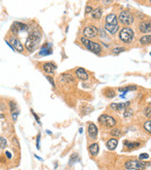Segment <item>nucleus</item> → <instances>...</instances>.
I'll use <instances>...</instances> for the list:
<instances>
[{
    "label": "nucleus",
    "instance_id": "15",
    "mask_svg": "<svg viewBox=\"0 0 151 170\" xmlns=\"http://www.w3.org/2000/svg\"><path fill=\"white\" fill-rule=\"evenodd\" d=\"M130 106V102H126V103H120V104H116L113 103L110 105L111 109L115 110V111H122V110H125L127 108H129Z\"/></svg>",
    "mask_w": 151,
    "mask_h": 170
},
{
    "label": "nucleus",
    "instance_id": "17",
    "mask_svg": "<svg viewBox=\"0 0 151 170\" xmlns=\"http://www.w3.org/2000/svg\"><path fill=\"white\" fill-rule=\"evenodd\" d=\"M60 78H61V81L66 82V83H74L75 82L74 77L70 73H63V74H61V76H60Z\"/></svg>",
    "mask_w": 151,
    "mask_h": 170
},
{
    "label": "nucleus",
    "instance_id": "1",
    "mask_svg": "<svg viewBox=\"0 0 151 170\" xmlns=\"http://www.w3.org/2000/svg\"><path fill=\"white\" fill-rule=\"evenodd\" d=\"M42 39V33L39 31H33L29 33L26 42H25V49L29 53L34 52L39 47Z\"/></svg>",
    "mask_w": 151,
    "mask_h": 170
},
{
    "label": "nucleus",
    "instance_id": "30",
    "mask_svg": "<svg viewBox=\"0 0 151 170\" xmlns=\"http://www.w3.org/2000/svg\"><path fill=\"white\" fill-rule=\"evenodd\" d=\"M7 146V140L4 137H0V149H5Z\"/></svg>",
    "mask_w": 151,
    "mask_h": 170
},
{
    "label": "nucleus",
    "instance_id": "34",
    "mask_svg": "<svg viewBox=\"0 0 151 170\" xmlns=\"http://www.w3.org/2000/svg\"><path fill=\"white\" fill-rule=\"evenodd\" d=\"M144 114H145L146 117H147V118L150 117V116H151V107H149V106L146 107L145 110H144Z\"/></svg>",
    "mask_w": 151,
    "mask_h": 170
},
{
    "label": "nucleus",
    "instance_id": "41",
    "mask_svg": "<svg viewBox=\"0 0 151 170\" xmlns=\"http://www.w3.org/2000/svg\"><path fill=\"white\" fill-rule=\"evenodd\" d=\"M6 155L7 156V158H9V159L11 158V153H10L9 152H7H7H6Z\"/></svg>",
    "mask_w": 151,
    "mask_h": 170
},
{
    "label": "nucleus",
    "instance_id": "29",
    "mask_svg": "<svg viewBox=\"0 0 151 170\" xmlns=\"http://www.w3.org/2000/svg\"><path fill=\"white\" fill-rule=\"evenodd\" d=\"M110 134L113 137H120L122 135V131H120V129H111Z\"/></svg>",
    "mask_w": 151,
    "mask_h": 170
},
{
    "label": "nucleus",
    "instance_id": "14",
    "mask_svg": "<svg viewBox=\"0 0 151 170\" xmlns=\"http://www.w3.org/2000/svg\"><path fill=\"white\" fill-rule=\"evenodd\" d=\"M57 66L53 62H44L43 64V70L47 74H53L55 72Z\"/></svg>",
    "mask_w": 151,
    "mask_h": 170
},
{
    "label": "nucleus",
    "instance_id": "25",
    "mask_svg": "<svg viewBox=\"0 0 151 170\" xmlns=\"http://www.w3.org/2000/svg\"><path fill=\"white\" fill-rule=\"evenodd\" d=\"M104 94H105L106 97H107V98H109V99L114 98V97L116 96V92H115V91L113 90V89H111V88H109V89L106 90Z\"/></svg>",
    "mask_w": 151,
    "mask_h": 170
},
{
    "label": "nucleus",
    "instance_id": "10",
    "mask_svg": "<svg viewBox=\"0 0 151 170\" xmlns=\"http://www.w3.org/2000/svg\"><path fill=\"white\" fill-rule=\"evenodd\" d=\"M139 31L143 33H151V19L141 21L139 23Z\"/></svg>",
    "mask_w": 151,
    "mask_h": 170
},
{
    "label": "nucleus",
    "instance_id": "18",
    "mask_svg": "<svg viewBox=\"0 0 151 170\" xmlns=\"http://www.w3.org/2000/svg\"><path fill=\"white\" fill-rule=\"evenodd\" d=\"M106 23L108 24H118V17L116 16V14L110 13L106 17Z\"/></svg>",
    "mask_w": 151,
    "mask_h": 170
},
{
    "label": "nucleus",
    "instance_id": "23",
    "mask_svg": "<svg viewBox=\"0 0 151 170\" xmlns=\"http://www.w3.org/2000/svg\"><path fill=\"white\" fill-rule=\"evenodd\" d=\"M139 43H140L142 45L151 44V34L142 36L140 39H139Z\"/></svg>",
    "mask_w": 151,
    "mask_h": 170
},
{
    "label": "nucleus",
    "instance_id": "35",
    "mask_svg": "<svg viewBox=\"0 0 151 170\" xmlns=\"http://www.w3.org/2000/svg\"><path fill=\"white\" fill-rule=\"evenodd\" d=\"M31 113L33 114V116H34V118H35V120L37 121V123H38V124H41V121H40V118H39V117L38 116H37V114L33 110V109H31Z\"/></svg>",
    "mask_w": 151,
    "mask_h": 170
},
{
    "label": "nucleus",
    "instance_id": "4",
    "mask_svg": "<svg viewBox=\"0 0 151 170\" xmlns=\"http://www.w3.org/2000/svg\"><path fill=\"white\" fill-rule=\"evenodd\" d=\"M147 166V163L142 160H129L124 164V167L127 170H144Z\"/></svg>",
    "mask_w": 151,
    "mask_h": 170
},
{
    "label": "nucleus",
    "instance_id": "45",
    "mask_svg": "<svg viewBox=\"0 0 151 170\" xmlns=\"http://www.w3.org/2000/svg\"><path fill=\"white\" fill-rule=\"evenodd\" d=\"M150 56H151V52H150Z\"/></svg>",
    "mask_w": 151,
    "mask_h": 170
},
{
    "label": "nucleus",
    "instance_id": "11",
    "mask_svg": "<svg viewBox=\"0 0 151 170\" xmlns=\"http://www.w3.org/2000/svg\"><path fill=\"white\" fill-rule=\"evenodd\" d=\"M75 75L76 78L82 81H85L89 79V75L84 68H77L75 69Z\"/></svg>",
    "mask_w": 151,
    "mask_h": 170
},
{
    "label": "nucleus",
    "instance_id": "32",
    "mask_svg": "<svg viewBox=\"0 0 151 170\" xmlns=\"http://www.w3.org/2000/svg\"><path fill=\"white\" fill-rule=\"evenodd\" d=\"M132 115H133V110L132 109H130V108H127V109H125L124 114H123V116L125 118H129V117H131Z\"/></svg>",
    "mask_w": 151,
    "mask_h": 170
},
{
    "label": "nucleus",
    "instance_id": "16",
    "mask_svg": "<svg viewBox=\"0 0 151 170\" xmlns=\"http://www.w3.org/2000/svg\"><path fill=\"white\" fill-rule=\"evenodd\" d=\"M105 29L109 33L114 35L115 33H118L120 26L119 24H108V23H105Z\"/></svg>",
    "mask_w": 151,
    "mask_h": 170
},
{
    "label": "nucleus",
    "instance_id": "38",
    "mask_svg": "<svg viewBox=\"0 0 151 170\" xmlns=\"http://www.w3.org/2000/svg\"><path fill=\"white\" fill-rule=\"evenodd\" d=\"M93 11V7L91 6H86L85 7V14H89Z\"/></svg>",
    "mask_w": 151,
    "mask_h": 170
},
{
    "label": "nucleus",
    "instance_id": "31",
    "mask_svg": "<svg viewBox=\"0 0 151 170\" xmlns=\"http://www.w3.org/2000/svg\"><path fill=\"white\" fill-rule=\"evenodd\" d=\"M79 159V156L76 153H73L71 155V160H70V164H73L74 162H76Z\"/></svg>",
    "mask_w": 151,
    "mask_h": 170
},
{
    "label": "nucleus",
    "instance_id": "21",
    "mask_svg": "<svg viewBox=\"0 0 151 170\" xmlns=\"http://www.w3.org/2000/svg\"><path fill=\"white\" fill-rule=\"evenodd\" d=\"M137 89V86H135V85H128V86H125V87H120L118 89V91L120 92H123V94H126L128 92H132V91H135Z\"/></svg>",
    "mask_w": 151,
    "mask_h": 170
},
{
    "label": "nucleus",
    "instance_id": "5",
    "mask_svg": "<svg viewBox=\"0 0 151 170\" xmlns=\"http://www.w3.org/2000/svg\"><path fill=\"white\" fill-rule=\"evenodd\" d=\"M118 20L124 26H130L133 23L134 18H133V14L130 11L123 10V11H122L120 13Z\"/></svg>",
    "mask_w": 151,
    "mask_h": 170
},
{
    "label": "nucleus",
    "instance_id": "28",
    "mask_svg": "<svg viewBox=\"0 0 151 170\" xmlns=\"http://www.w3.org/2000/svg\"><path fill=\"white\" fill-rule=\"evenodd\" d=\"M144 129H145V130L147 131V132L151 134V119H149V120H147V121H146L144 123Z\"/></svg>",
    "mask_w": 151,
    "mask_h": 170
},
{
    "label": "nucleus",
    "instance_id": "33",
    "mask_svg": "<svg viewBox=\"0 0 151 170\" xmlns=\"http://www.w3.org/2000/svg\"><path fill=\"white\" fill-rule=\"evenodd\" d=\"M46 78H47V80L48 81V82L52 85V87H55V86H56V85H55V81H54V79H53L51 76L47 75V76H46Z\"/></svg>",
    "mask_w": 151,
    "mask_h": 170
},
{
    "label": "nucleus",
    "instance_id": "8",
    "mask_svg": "<svg viewBox=\"0 0 151 170\" xmlns=\"http://www.w3.org/2000/svg\"><path fill=\"white\" fill-rule=\"evenodd\" d=\"M82 34L85 38L89 39V38H95L98 34V29H97L95 25H88L85 26L82 30Z\"/></svg>",
    "mask_w": 151,
    "mask_h": 170
},
{
    "label": "nucleus",
    "instance_id": "13",
    "mask_svg": "<svg viewBox=\"0 0 151 170\" xmlns=\"http://www.w3.org/2000/svg\"><path fill=\"white\" fill-rule=\"evenodd\" d=\"M87 132H88V136L90 139L92 140H95L97 137V133H98V129H97V127L94 124V123L90 122L88 124V128H87Z\"/></svg>",
    "mask_w": 151,
    "mask_h": 170
},
{
    "label": "nucleus",
    "instance_id": "6",
    "mask_svg": "<svg viewBox=\"0 0 151 170\" xmlns=\"http://www.w3.org/2000/svg\"><path fill=\"white\" fill-rule=\"evenodd\" d=\"M98 122L102 126H105L106 128H113L116 125V120L111 116H109L107 114L101 115L98 118Z\"/></svg>",
    "mask_w": 151,
    "mask_h": 170
},
{
    "label": "nucleus",
    "instance_id": "9",
    "mask_svg": "<svg viewBox=\"0 0 151 170\" xmlns=\"http://www.w3.org/2000/svg\"><path fill=\"white\" fill-rule=\"evenodd\" d=\"M9 43L13 46V48L15 51H17L19 53H23L24 52V46L22 45L21 42L19 40V38L16 37V35H11L9 38Z\"/></svg>",
    "mask_w": 151,
    "mask_h": 170
},
{
    "label": "nucleus",
    "instance_id": "26",
    "mask_svg": "<svg viewBox=\"0 0 151 170\" xmlns=\"http://www.w3.org/2000/svg\"><path fill=\"white\" fill-rule=\"evenodd\" d=\"M9 110L11 113L17 111L18 109V105H17V103L14 101V100H11V101H9Z\"/></svg>",
    "mask_w": 151,
    "mask_h": 170
},
{
    "label": "nucleus",
    "instance_id": "36",
    "mask_svg": "<svg viewBox=\"0 0 151 170\" xmlns=\"http://www.w3.org/2000/svg\"><path fill=\"white\" fill-rule=\"evenodd\" d=\"M18 116H19V112H18V111H15V112L11 113V117H12V118H13V121H15V122L17 121Z\"/></svg>",
    "mask_w": 151,
    "mask_h": 170
},
{
    "label": "nucleus",
    "instance_id": "37",
    "mask_svg": "<svg viewBox=\"0 0 151 170\" xmlns=\"http://www.w3.org/2000/svg\"><path fill=\"white\" fill-rule=\"evenodd\" d=\"M149 155L147 153H141L140 155H139V160H145V159H148Z\"/></svg>",
    "mask_w": 151,
    "mask_h": 170
},
{
    "label": "nucleus",
    "instance_id": "19",
    "mask_svg": "<svg viewBox=\"0 0 151 170\" xmlns=\"http://www.w3.org/2000/svg\"><path fill=\"white\" fill-rule=\"evenodd\" d=\"M88 150H89V153L91 154L92 156H96L97 153H98V151H99V146L96 142H93L92 144H90V146L88 147Z\"/></svg>",
    "mask_w": 151,
    "mask_h": 170
},
{
    "label": "nucleus",
    "instance_id": "7",
    "mask_svg": "<svg viewBox=\"0 0 151 170\" xmlns=\"http://www.w3.org/2000/svg\"><path fill=\"white\" fill-rule=\"evenodd\" d=\"M29 26L25 23H22L20 21H14L11 27H10V32L12 33L13 35H17L20 32H23V31H27Z\"/></svg>",
    "mask_w": 151,
    "mask_h": 170
},
{
    "label": "nucleus",
    "instance_id": "22",
    "mask_svg": "<svg viewBox=\"0 0 151 170\" xmlns=\"http://www.w3.org/2000/svg\"><path fill=\"white\" fill-rule=\"evenodd\" d=\"M91 15L94 20H99L102 16V9L101 7H96V9H93Z\"/></svg>",
    "mask_w": 151,
    "mask_h": 170
},
{
    "label": "nucleus",
    "instance_id": "44",
    "mask_svg": "<svg viewBox=\"0 0 151 170\" xmlns=\"http://www.w3.org/2000/svg\"><path fill=\"white\" fill-rule=\"evenodd\" d=\"M149 1H150V3H151V0H149Z\"/></svg>",
    "mask_w": 151,
    "mask_h": 170
},
{
    "label": "nucleus",
    "instance_id": "2",
    "mask_svg": "<svg viewBox=\"0 0 151 170\" xmlns=\"http://www.w3.org/2000/svg\"><path fill=\"white\" fill-rule=\"evenodd\" d=\"M82 44L85 46V47L91 51L92 53L96 54V55H100L101 52H102V46L98 44V43H96V42H93V41H90L89 39L85 37H82L80 39Z\"/></svg>",
    "mask_w": 151,
    "mask_h": 170
},
{
    "label": "nucleus",
    "instance_id": "43",
    "mask_svg": "<svg viewBox=\"0 0 151 170\" xmlns=\"http://www.w3.org/2000/svg\"><path fill=\"white\" fill-rule=\"evenodd\" d=\"M5 118V115L4 114H0V118Z\"/></svg>",
    "mask_w": 151,
    "mask_h": 170
},
{
    "label": "nucleus",
    "instance_id": "3",
    "mask_svg": "<svg viewBox=\"0 0 151 170\" xmlns=\"http://www.w3.org/2000/svg\"><path fill=\"white\" fill-rule=\"evenodd\" d=\"M120 40L124 44H131L134 38V33L131 28L125 27L120 30L119 33Z\"/></svg>",
    "mask_w": 151,
    "mask_h": 170
},
{
    "label": "nucleus",
    "instance_id": "39",
    "mask_svg": "<svg viewBox=\"0 0 151 170\" xmlns=\"http://www.w3.org/2000/svg\"><path fill=\"white\" fill-rule=\"evenodd\" d=\"M40 134H38V136H37V139H36V147L37 149H40Z\"/></svg>",
    "mask_w": 151,
    "mask_h": 170
},
{
    "label": "nucleus",
    "instance_id": "20",
    "mask_svg": "<svg viewBox=\"0 0 151 170\" xmlns=\"http://www.w3.org/2000/svg\"><path fill=\"white\" fill-rule=\"evenodd\" d=\"M117 145H118V140H116V139H110V140L107 142V147L110 151L115 150Z\"/></svg>",
    "mask_w": 151,
    "mask_h": 170
},
{
    "label": "nucleus",
    "instance_id": "24",
    "mask_svg": "<svg viewBox=\"0 0 151 170\" xmlns=\"http://www.w3.org/2000/svg\"><path fill=\"white\" fill-rule=\"evenodd\" d=\"M124 145L126 146L128 150H133V149H135V148L139 147L140 143L139 142H131L129 141H125L124 142Z\"/></svg>",
    "mask_w": 151,
    "mask_h": 170
},
{
    "label": "nucleus",
    "instance_id": "27",
    "mask_svg": "<svg viewBox=\"0 0 151 170\" xmlns=\"http://www.w3.org/2000/svg\"><path fill=\"white\" fill-rule=\"evenodd\" d=\"M124 51H125V48L123 47V46H118V47H115V48L112 49V54L115 56H118L120 53H123Z\"/></svg>",
    "mask_w": 151,
    "mask_h": 170
},
{
    "label": "nucleus",
    "instance_id": "12",
    "mask_svg": "<svg viewBox=\"0 0 151 170\" xmlns=\"http://www.w3.org/2000/svg\"><path fill=\"white\" fill-rule=\"evenodd\" d=\"M53 53V50L51 48V45L48 43H46L42 45V47L40 48V51L38 53V57H47L49 56Z\"/></svg>",
    "mask_w": 151,
    "mask_h": 170
},
{
    "label": "nucleus",
    "instance_id": "42",
    "mask_svg": "<svg viewBox=\"0 0 151 170\" xmlns=\"http://www.w3.org/2000/svg\"><path fill=\"white\" fill-rule=\"evenodd\" d=\"M13 142H15V145L19 146V142H18V141H17V139H16V138H13Z\"/></svg>",
    "mask_w": 151,
    "mask_h": 170
},
{
    "label": "nucleus",
    "instance_id": "40",
    "mask_svg": "<svg viewBox=\"0 0 151 170\" xmlns=\"http://www.w3.org/2000/svg\"><path fill=\"white\" fill-rule=\"evenodd\" d=\"M111 1H112V0H103V4H105V5H109V4L111 3Z\"/></svg>",
    "mask_w": 151,
    "mask_h": 170
}]
</instances>
